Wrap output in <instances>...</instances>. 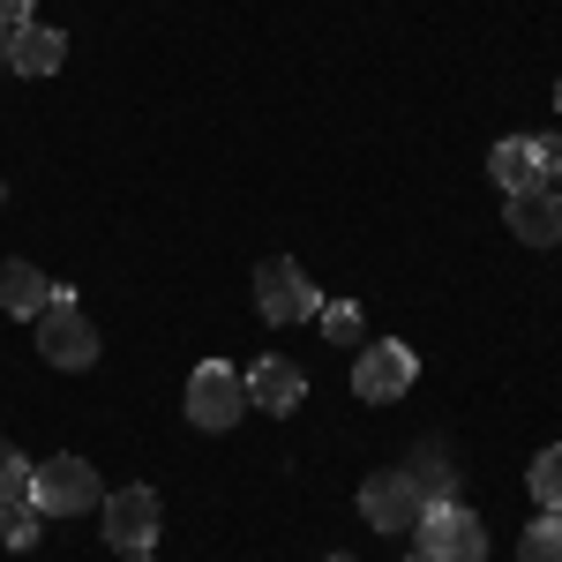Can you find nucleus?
I'll list each match as a JSON object with an SVG mask.
<instances>
[{
	"label": "nucleus",
	"mask_w": 562,
	"mask_h": 562,
	"mask_svg": "<svg viewBox=\"0 0 562 562\" xmlns=\"http://www.w3.org/2000/svg\"><path fill=\"white\" fill-rule=\"evenodd\" d=\"M413 532H420V562H487V525L465 503H428Z\"/></svg>",
	"instance_id": "2"
},
{
	"label": "nucleus",
	"mask_w": 562,
	"mask_h": 562,
	"mask_svg": "<svg viewBox=\"0 0 562 562\" xmlns=\"http://www.w3.org/2000/svg\"><path fill=\"white\" fill-rule=\"evenodd\" d=\"M31 8H38V0H0V31H23V23H31Z\"/></svg>",
	"instance_id": "21"
},
{
	"label": "nucleus",
	"mask_w": 562,
	"mask_h": 562,
	"mask_svg": "<svg viewBox=\"0 0 562 562\" xmlns=\"http://www.w3.org/2000/svg\"><path fill=\"white\" fill-rule=\"evenodd\" d=\"M525 480H532V503H540V510H562V442H548Z\"/></svg>",
	"instance_id": "16"
},
{
	"label": "nucleus",
	"mask_w": 562,
	"mask_h": 562,
	"mask_svg": "<svg viewBox=\"0 0 562 562\" xmlns=\"http://www.w3.org/2000/svg\"><path fill=\"white\" fill-rule=\"evenodd\" d=\"M532 166H540L548 188H555V180H562V135H532Z\"/></svg>",
	"instance_id": "20"
},
{
	"label": "nucleus",
	"mask_w": 562,
	"mask_h": 562,
	"mask_svg": "<svg viewBox=\"0 0 562 562\" xmlns=\"http://www.w3.org/2000/svg\"><path fill=\"white\" fill-rule=\"evenodd\" d=\"M31 503H38L45 518H83L105 495H98V473H90L83 458H45V465H31Z\"/></svg>",
	"instance_id": "5"
},
{
	"label": "nucleus",
	"mask_w": 562,
	"mask_h": 562,
	"mask_svg": "<svg viewBox=\"0 0 562 562\" xmlns=\"http://www.w3.org/2000/svg\"><path fill=\"white\" fill-rule=\"evenodd\" d=\"M121 562H150V548H135V555H121Z\"/></svg>",
	"instance_id": "22"
},
{
	"label": "nucleus",
	"mask_w": 562,
	"mask_h": 562,
	"mask_svg": "<svg viewBox=\"0 0 562 562\" xmlns=\"http://www.w3.org/2000/svg\"><path fill=\"white\" fill-rule=\"evenodd\" d=\"M503 217H510V233H518L525 248H555L562 240V195L540 180V188H518L510 203H503Z\"/></svg>",
	"instance_id": "9"
},
{
	"label": "nucleus",
	"mask_w": 562,
	"mask_h": 562,
	"mask_svg": "<svg viewBox=\"0 0 562 562\" xmlns=\"http://www.w3.org/2000/svg\"><path fill=\"white\" fill-rule=\"evenodd\" d=\"M487 173L503 180V195H518V188H540V166H532V135H503V143H495V158H487Z\"/></svg>",
	"instance_id": "14"
},
{
	"label": "nucleus",
	"mask_w": 562,
	"mask_h": 562,
	"mask_svg": "<svg viewBox=\"0 0 562 562\" xmlns=\"http://www.w3.org/2000/svg\"><path fill=\"white\" fill-rule=\"evenodd\" d=\"M98 532L113 540V555H135V548H150L158 540V487H121V495H105L98 503Z\"/></svg>",
	"instance_id": "8"
},
{
	"label": "nucleus",
	"mask_w": 562,
	"mask_h": 562,
	"mask_svg": "<svg viewBox=\"0 0 562 562\" xmlns=\"http://www.w3.org/2000/svg\"><path fill=\"white\" fill-rule=\"evenodd\" d=\"M256 307H262V323H307L315 307H323V293L307 285V270H301V256H270V262H256Z\"/></svg>",
	"instance_id": "4"
},
{
	"label": "nucleus",
	"mask_w": 562,
	"mask_h": 562,
	"mask_svg": "<svg viewBox=\"0 0 562 562\" xmlns=\"http://www.w3.org/2000/svg\"><path fill=\"white\" fill-rule=\"evenodd\" d=\"M38 525H45V510L31 503V495L0 503V540H8V548H31V540H38Z\"/></svg>",
	"instance_id": "17"
},
{
	"label": "nucleus",
	"mask_w": 562,
	"mask_h": 562,
	"mask_svg": "<svg viewBox=\"0 0 562 562\" xmlns=\"http://www.w3.org/2000/svg\"><path fill=\"white\" fill-rule=\"evenodd\" d=\"M38 352L53 368H68V375L98 360V330H90L83 307L68 301V285H53V301H45V315H38Z\"/></svg>",
	"instance_id": "3"
},
{
	"label": "nucleus",
	"mask_w": 562,
	"mask_h": 562,
	"mask_svg": "<svg viewBox=\"0 0 562 562\" xmlns=\"http://www.w3.org/2000/svg\"><path fill=\"white\" fill-rule=\"evenodd\" d=\"M60 60H68V38H60L53 23H23V31L8 38V68H15V76H60Z\"/></svg>",
	"instance_id": "12"
},
{
	"label": "nucleus",
	"mask_w": 562,
	"mask_h": 562,
	"mask_svg": "<svg viewBox=\"0 0 562 562\" xmlns=\"http://www.w3.org/2000/svg\"><path fill=\"white\" fill-rule=\"evenodd\" d=\"M420 487H413V473L405 465H390V473H368L360 480V518L375 525V532H413L420 525Z\"/></svg>",
	"instance_id": "7"
},
{
	"label": "nucleus",
	"mask_w": 562,
	"mask_h": 562,
	"mask_svg": "<svg viewBox=\"0 0 562 562\" xmlns=\"http://www.w3.org/2000/svg\"><path fill=\"white\" fill-rule=\"evenodd\" d=\"M15 495H31V458L15 442H0V503H15Z\"/></svg>",
	"instance_id": "19"
},
{
	"label": "nucleus",
	"mask_w": 562,
	"mask_h": 562,
	"mask_svg": "<svg viewBox=\"0 0 562 562\" xmlns=\"http://www.w3.org/2000/svg\"><path fill=\"white\" fill-rule=\"evenodd\" d=\"M555 105H562V83H555Z\"/></svg>",
	"instance_id": "25"
},
{
	"label": "nucleus",
	"mask_w": 562,
	"mask_h": 562,
	"mask_svg": "<svg viewBox=\"0 0 562 562\" xmlns=\"http://www.w3.org/2000/svg\"><path fill=\"white\" fill-rule=\"evenodd\" d=\"M8 38H15V31H0V60H8Z\"/></svg>",
	"instance_id": "23"
},
{
	"label": "nucleus",
	"mask_w": 562,
	"mask_h": 562,
	"mask_svg": "<svg viewBox=\"0 0 562 562\" xmlns=\"http://www.w3.org/2000/svg\"><path fill=\"white\" fill-rule=\"evenodd\" d=\"M323 562H352V555H323Z\"/></svg>",
	"instance_id": "24"
},
{
	"label": "nucleus",
	"mask_w": 562,
	"mask_h": 562,
	"mask_svg": "<svg viewBox=\"0 0 562 562\" xmlns=\"http://www.w3.org/2000/svg\"><path fill=\"white\" fill-rule=\"evenodd\" d=\"M240 413H248V375L225 368V360H203L188 375V420L203 435H225V428H240Z\"/></svg>",
	"instance_id": "1"
},
{
	"label": "nucleus",
	"mask_w": 562,
	"mask_h": 562,
	"mask_svg": "<svg viewBox=\"0 0 562 562\" xmlns=\"http://www.w3.org/2000/svg\"><path fill=\"white\" fill-rule=\"evenodd\" d=\"M405 473H413V487H420V503H458V465H450L442 442H420Z\"/></svg>",
	"instance_id": "13"
},
{
	"label": "nucleus",
	"mask_w": 562,
	"mask_h": 562,
	"mask_svg": "<svg viewBox=\"0 0 562 562\" xmlns=\"http://www.w3.org/2000/svg\"><path fill=\"white\" fill-rule=\"evenodd\" d=\"M315 323H323L330 346H360V307H352V301H323V307H315Z\"/></svg>",
	"instance_id": "18"
},
{
	"label": "nucleus",
	"mask_w": 562,
	"mask_h": 562,
	"mask_svg": "<svg viewBox=\"0 0 562 562\" xmlns=\"http://www.w3.org/2000/svg\"><path fill=\"white\" fill-rule=\"evenodd\" d=\"M518 562H562V510H540L518 540Z\"/></svg>",
	"instance_id": "15"
},
{
	"label": "nucleus",
	"mask_w": 562,
	"mask_h": 562,
	"mask_svg": "<svg viewBox=\"0 0 562 562\" xmlns=\"http://www.w3.org/2000/svg\"><path fill=\"white\" fill-rule=\"evenodd\" d=\"M45 301H53V278H45L38 262H23V256L0 262V315H31L38 323Z\"/></svg>",
	"instance_id": "11"
},
{
	"label": "nucleus",
	"mask_w": 562,
	"mask_h": 562,
	"mask_svg": "<svg viewBox=\"0 0 562 562\" xmlns=\"http://www.w3.org/2000/svg\"><path fill=\"white\" fill-rule=\"evenodd\" d=\"M301 397H307V375L285 352H262L256 368H248V405H262V413H301Z\"/></svg>",
	"instance_id": "10"
},
{
	"label": "nucleus",
	"mask_w": 562,
	"mask_h": 562,
	"mask_svg": "<svg viewBox=\"0 0 562 562\" xmlns=\"http://www.w3.org/2000/svg\"><path fill=\"white\" fill-rule=\"evenodd\" d=\"M420 383V352L413 346H360V360H352V397L360 405H397L405 390Z\"/></svg>",
	"instance_id": "6"
}]
</instances>
